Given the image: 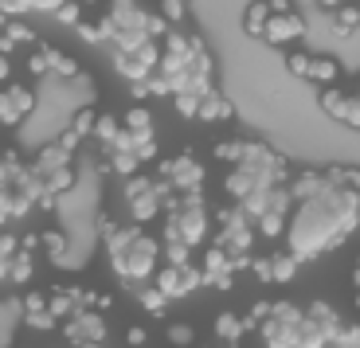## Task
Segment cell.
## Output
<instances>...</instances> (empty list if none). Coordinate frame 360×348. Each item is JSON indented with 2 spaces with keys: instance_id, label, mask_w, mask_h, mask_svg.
I'll return each instance as SVG.
<instances>
[{
  "instance_id": "obj_27",
  "label": "cell",
  "mask_w": 360,
  "mask_h": 348,
  "mask_svg": "<svg viewBox=\"0 0 360 348\" xmlns=\"http://www.w3.org/2000/svg\"><path fill=\"white\" fill-rule=\"evenodd\" d=\"M36 239H39V250H44L51 262H59L67 254V235L59 231V227H44V231H36Z\"/></svg>"
},
{
  "instance_id": "obj_9",
  "label": "cell",
  "mask_w": 360,
  "mask_h": 348,
  "mask_svg": "<svg viewBox=\"0 0 360 348\" xmlns=\"http://www.w3.org/2000/svg\"><path fill=\"white\" fill-rule=\"evenodd\" d=\"M157 176L169 184L172 196H184V192H204L207 169L196 153H176V157H165V161L157 165Z\"/></svg>"
},
{
  "instance_id": "obj_25",
  "label": "cell",
  "mask_w": 360,
  "mask_h": 348,
  "mask_svg": "<svg viewBox=\"0 0 360 348\" xmlns=\"http://www.w3.org/2000/svg\"><path fill=\"white\" fill-rule=\"evenodd\" d=\"M247 153H251V137H227V141L216 145V161H224L227 169H231V165L243 161Z\"/></svg>"
},
{
  "instance_id": "obj_39",
  "label": "cell",
  "mask_w": 360,
  "mask_h": 348,
  "mask_svg": "<svg viewBox=\"0 0 360 348\" xmlns=\"http://www.w3.org/2000/svg\"><path fill=\"white\" fill-rule=\"evenodd\" d=\"M172 102H176V114L180 117H196L200 98H192V94H172Z\"/></svg>"
},
{
  "instance_id": "obj_40",
  "label": "cell",
  "mask_w": 360,
  "mask_h": 348,
  "mask_svg": "<svg viewBox=\"0 0 360 348\" xmlns=\"http://www.w3.org/2000/svg\"><path fill=\"white\" fill-rule=\"evenodd\" d=\"M27 4H32V16H55L63 0H27Z\"/></svg>"
},
{
  "instance_id": "obj_34",
  "label": "cell",
  "mask_w": 360,
  "mask_h": 348,
  "mask_svg": "<svg viewBox=\"0 0 360 348\" xmlns=\"http://www.w3.org/2000/svg\"><path fill=\"white\" fill-rule=\"evenodd\" d=\"M94 117H98V110H94V106L75 110V117H71V134H79L82 141H86V137L94 134Z\"/></svg>"
},
{
  "instance_id": "obj_4",
  "label": "cell",
  "mask_w": 360,
  "mask_h": 348,
  "mask_svg": "<svg viewBox=\"0 0 360 348\" xmlns=\"http://www.w3.org/2000/svg\"><path fill=\"white\" fill-rule=\"evenodd\" d=\"M102 36L110 47H126V44H141V39H161L169 32L161 12H149L141 0H106L98 12Z\"/></svg>"
},
{
  "instance_id": "obj_17",
  "label": "cell",
  "mask_w": 360,
  "mask_h": 348,
  "mask_svg": "<svg viewBox=\"0 0 360 348\" xmlns=\"http://www.w3.org/2000/svg\"><path fill=\"white\" fill-rule=\"evenodd\" d=\"M20 317H24L27 329H55V325H59V317L51 313V302H47L44 290H32V294L24 297V309H20Z\"/></svg>"
},
{
  "instance_id": "obj_13",
  "label": "cell",
  "mask_w": 360,
  "mask_h": 348,
  "mask_svg": "<svg viewBox=\"0 0 360 348\" xmlns=\"http://www.w3.org/2000/svg\"><path fill=\"white\" fill-rule=\"evenodd\" d=\"M32 110H36V90L27 82H4L0 86V125L4 129H16Z\"/></svg>"
},
{
  "instance_id": "obj_32",
  "label": "cell",
  "mask_w": 360,
  "mask_h": 348,
  "mask_svg": "<svg viewBox=\"0 0 360 348\" xmlns=\"http://www.w3.org/2000/svg\"><path fill=\"white\" fill-rule=\"evenodd\" d=\"M122 129H129V134H153V114L137 102V106H129L122 114Z\"/></svg>"
},
{
  "instance_id": "obj_7",
  "label": "cell",
  "mask_w": 360,
  "mask_h": 348,
  "mask_svg": "<svg viewBox=\"0 0 360 348\" xmlns=\"http://www.w3.org/2000/svg\"><path fill=\"white\" fill-rule=\"evenodd\" d=\"M212 219H216V239L212 243H219V247H224L231 259H239V262L251 259L255 243H259V231H255L251 215H247L239 204H224Z\"/></svg>"
},
{
  "instance_id": "obj_29",
  "label": "cell",
  "mask_w": 360,
  "mask_h": 348,
  "mask_svg": "<svg viewBox=\"0 0 360 348\" xmlns=\"http://www.w3.org/2000/svg\"><path fill=\"white\" fill-rule=\"evenodd\" d=\"M329 16H333V27L341 32V36H352V32H360V8L352 4V0H345L341 8H333Z\"/></svg>"
},
{
  "instance_id": "obj_8",
  "label": "cell",
  "mask_w": 360,
  "mask_h": 348,
  "mask_svg": "<svg viewBox=\"0 0 360 348\" xmlns=\"http://www.w3.org/2000/svg\"><path fill=\"white\" fill-rule=\"evenodd\" d=\"M110 63H114V75L126 79L129 86H134V82H145L157 71V63H161V39H141V44L114 47V51H110Z\"/></svg>"
},
{
  "instance_id": "obj_47",
  "label": "cell",
  "mask_w": 360,
  "mask_h": 348,
  "mask_svg": "<svg viewBox=\"0 0 360 348\" xmlns=\"http://www.w3.org/2000/svg\"><path fill=\"white\" fill-rule=\"evenodd\" d=\"M352 286L360 290V259H356V270H352Z\"/></svg>"
},
{
  "instance_id": "obj_12",
  "label": "cell",
  "mask_w": 360,
  "mask_h": 348,
  "mask_svg": "<svg viewBox=\"0 0 360 348\" xmlns=\"http://www.w3.org/2000/svg\"><path fill=\"white\" fill-rule=\"evenodd\" d=\"M247 262H239V259H231L219 243H212V247L204 250V262H200V274H204V286H212V290H231V282H235V274L243 270Z\"/></svg>"
},
{
  "instance_id": "obj_45",
  "label": "cell",
  "mask_w": 360,
  "mask_h": 348,
  "mask_svg": "<svg viewBox=\"0 0 360 348\" xmlns=\"http://www.w3.org/2000/svg\"><path fill=\"white\" fill-rule=\"evenodd\" d=\"M75 348H106V340H82V344H75Z\"/></svg>"
},
{
  "instance_id": "obj_41",
  "label": "cell",
  "mask_w": 360,
  "mask_h": 348,
  "mask_svg": "<svg viewBox=\"0 0 360 348\" xmlns=\"http://www.w3.org/2000/svg\"><path fill=\"white\" fill-rule=\"evenodd\" d=\"M145 340H149V333H145V329H141V325H134V329H129V333H126V344H129V348H141V344H145Z\"/></svg>"
},
{
  "instance_id": "obj_22",
  "label": "cell",
  "mask_w": 360,
  "mask_h": 348,
  "mask_svg": "<svg viewBox=\"0 0 360 348\" xmlns=\"http://www.w3.org/2000/svg\"><path fill=\"white\" fill-rule=\"evenodd\" d=\"M306 321H309V325H317V329H321L325 337L333 340V333L341 329V313H337L329 302H321V297H317V302H309V305H306Z\"/></svg>"
},
{
  "instance_id": "obj_31",
  "label": "cell",
  "mask_w": 360,
  "mask_h": 348,
  "mask_svg": "<svg viewBox=\"0 0 360 348\" xmlns=\"http://www.w3.org/2000/svg\"><path fill=\"white\" fill-rule=\"evenodd\" d=\"M117 134H122V117H114L110 110H98V117H94V134L90 137H94L98 145H110Z\"/></svg>"
},
{
  "instance_id": "obj_28",
  "label": "cell",
  "mask_w": 360,
  "mask_h": 348,
  "mask_svg": "<svg viewBox=\"0 0 360 348\" xmlns=\"http://www.w3.org/2000/svg\"><path fill=\"white\" fill-rule=\"evenodd\" d=\"M266 20H270L266 0H255V4H247V12H243V32H247L251 39H262V27H266Z\"/></svg>"
},
{
  "instance_id": "obj_24",
  "label": "cell",
  "mask_w": 360,
  "mask_h": 348,
  "mask_svg": "<svg viewBox=\"0 0 360 348\" xmlns=\"http://www.w3.org/2000/svg\"><path fill=\"white\" fill-rule=\"evenodd\" d=\"M349 102H352V94L349 90H341V86H325L321 90V110L329 117H337V122H345V114H349Z\"/></svg>"
},
{
  "instance_id": "obj_49",
  "label": "cell",
  "mask_w": 360,
  "mask_h": 348,
  "mask_svg": "<svg viewBox=\"0 0 360 348\" xmlns=\"http://www.w3.org/2000/svg\"><path fill=\"white\" fill-rule=\"evenodd\" d=\"M356 8H360V0H356Z\"/></svg>"
},
{
  "instance_id": "obj_10",
  "label": "cell",
  "mask_w": 360,
  "mask_h": 348,
  "mask_svg": "<svg viewBox=\"0 0 360 348\" xmlns=\"http://www.w3.org/2000/svg\"><path fill=\"white\" fill-rule=\"evenodd\" d=\"M286 67L294 79H306L314 82V86H341L345 71H341V63L333 59V55H309V51H290L286 55Z\"/></svg>"
},
{
  "instance_id": "obj_46",
  "label": "cell",
  "mask_w": 360,
  "mask_h": 348,
  "mask_svg": "<svg viewBox=\"0 0 360 348\" xmlns=\"http://www.w3.org/2000/svg\"><path fill=\"white\" fill-rule=\"evenodd\" d=\"M82 8H102V4H106V0H79Z\"/></svg>"
},
{
  "instance_id": "obj_18",
  "label": "cell",
  "mask_w": 360,
  "mask_h": 348,
  "mask_svg": "<svg viewBox=\"0 0 360 348\" xmlns=\"http://www.w3.org/2000/svg\"><path fill=\"white\" fill-rule=\"evenodd\" d=\"M36 32L24 24V20H4L0 24V51L4 55H16V47H36Z\"/></svg>"
},
{
  "instance_id": "obj_44",
  "label": "cell",
  "mask_w": 360,
  "mask_h": 348,
  "mask_svg": "<svg viewBox=\"0 0 360 348\" xmlns=\"http://www.w3.org/2000/svg\"><path fill=\"white\" fill-rule=\"evenodd\" d=\"M314 4H317V8H325V12H333V8H341L345 0H314Z\"/></svg>"
},
{
  "instance_id": "obj_11",
  "label": "cell",
  "mask_w": 360,
  "mask_h": 348,
  "mask_svg": "<svg viewBox=\"0 0 360 348\" xmlns=\"http://www.w3.org/2000/svg\"><path fill=\"white\" fill-rule=\"evenodd\" d=\"M153 286L161 290L169 302H180V297H188L192 290L204 286V274H200V262H161L153 274Z\"/></svg>"
},
{
  "instance_id": "obj_35",
  "label": "cell",
  "mask_w": 360,
  "mask_h": 348,
  "mask_svg": "<svg viewBox=\"0 0 360 348\" xmlns=\"http://www.w3.org/2000/svg\"><path fill=\"white\" fill-rule=\"evenodd\" d=\"M16 247H20V239L8 231V227H0V282H8V259H12Z\"/></svg>"
},
{
  "instance_id": "obj_15",
  "label": "cell",
  "mask_w": 360,
  "mask_h": 348,
  "mask_svg": "<svg viewBox=\"0 0 360 348\" xmlns=\"http://www.w3.org/2000/svg\"><path fill=\"white\" fill-rule=\"evenodd\" d=\"M63 337L71 340V344H82V340H106V317H102V309L82 305L79 313H71V317L63 321Z\"/></svg>"
},
{
  "instance_id": "obj_14",
  "label": "cell",
  "mask_w": 360,
  "mask_h": 348,
  "mask_svg": "<svg viewBox=\"0 0 360 348\" xmlns=\"http://www.w3.org/2000/svg\"><path fill=\"white\" fill-rule=\"evenodd\" d=\"M306 32H309V24L302 20V12H297V8H290V12H270L266 27H262V44H270V47H290V44H297V39H306Z\"/></svg>"
},
{
  "instance_id": "obj_2",
  "label": "cell",
  "mask_w": 360,
  "mask_h": 348,
  "mask_svg": "<svg viewBox=\"0 0 360 348\" xmlns=\"http://www.w3.org/2000/svg\"><path fill=\"white\" fill-rule=\"evenodd\" d=\"M98 231H102V247H106L110 270L126 286H134V282H153L157 266H161V239L157 235H145V227H137V224H117L110 215L98 219Z\"/></svg>"
},
{
  "instance_id": "obj_21",
  "label": "cell",
  "mask_w": 360,
  "mask_h": 348,
  "mask_svg": "<svg viewBox=\"0 0 360 348\" xmlns=\"http://www.w3.org/2000/svg\"><path fill=\"white\" fill-rule=\"evenodd\" d=\"M47 79L75 82V79H82V67H79V63H75L67 51H59V47L47 44Z\"/></svg>"
},
{
  "instance_id": "obj_16",
  "label": "cell",
  "mask_w": 360,
  "mask_h": 348,
  "mask_svg": "<svg viewBox=\"0 0 360 348\" xmlns=\"http://www.w3.org/2000/svg\"><path fill=\"white\" fill-rule=\"evenodd\" d=\"M251 266H255V278H259V282H278V286H282V282H294V274H297L302 262L282 247V250L262 254V259H251Z\"/></svg>"
},
{
  "instance_id": "obj_3",
  "label": "cell",
  "mask_w": 360,
  "mask_h": 348,
  "mask_svg": "<svg viewBox=\"0 0 360 348\" xmlns=\"http://www.w3.org/2000/svg\"><path fill=\"white\" fill-rule=\"evenodd\" d=\"M290 176H294V165L278 149H270L266 141H251V153L227 169L224 196L227 204H243V200H251L255 192H262L270 184H290Z\"/></svg>"
},
{
  "instance_id": "obj_1",
  "label": "cell",
  "mask_w": 360,
  "mask_h": 348,
  "mask_svg": "<svg viewBox=\"0 0 360 348\" xmlns=\"http://www.w3.org/2000/svg\"><path fill=\"white\" fill-rule=\"evenodd\" d=\"M360 227V192H345V188H325L314 200H297L286 224V250L297 262L325 259L329 250L345 247L349 235Z\"/></svg>"
},
{
  "instance_id": "obj_43",
  "label": "cell",
  "mask_w": 360,
  "mask_h": 348,
  "mask_svg": "<svg viewBox=\"0 0 360 348\" xmlns=\"http://www.w3.org/2000/svg\"><path fill=\"white\" fill-rule=\"evenodd\" d=\"M266 8L270 12H290L294 8V0H266Z\"/></svg>"
},
{
  "instance_id": "obj_23",
  "label": "cell",
  "mask_w": 360,
  "mask_h": 348,
  "mask_svg": "<svg viewBox=\"0 0 360 348\" xmlns=\"http://www.w3.org/2000/svg\"><path fill=\"white\" fill-rule=\"evenodd\" d=\"M247 329H251V321H247V317H239V313H219V321H216V333H219V340H224V344H239Z\"/></svg>"
},
{
  "instance_id": "obj_38",
  "label": "cell",
  "mask_w": 360,
  "mask_h": 348,
  "mask_svg": "<svg viewBox=\"0 0 360 348\" xmlns=\"http://www.w3.org/2000/svg\"><path fill=\"white\" fill-rule=\"evenodd\" d=\"M333 340H337V344H345V348H360V325L341 321V329L333 333Z\"/></svg>"
},
{
  "instance_id": "obj_36",
  "label": "cell",
  "mask_w": 360,
  "mask_h": 348,
  "mask_svg": "<svg viewBox=\"0 0 360 348\" xmlns=\"http://www.w3.org/2000/svg\"><path fill=\"white\" fill-rule=\"evenodd\" d=\"M165 16V24H184L188 20V0H161V8H157Z\"/></svg>"
},
{
  "instance_id": "obj_33",
  "label": "cell",
  "mask_w": 360,
  "mask_h": 348,
  "mask_svg": "<svg viewBox=\"0 0 360 348\" xmlns=\"http://www.w3.org/2000/svg\"><path fill=\"white\" fill-rule=\"evenodd\" d=\"M165 340H169L172 348H192L196 344V329H192L188 321H172V325H165Z\"/></svg>"
},
{
  "instance_id": "obj_37",
  "label": "cell",
  "mask_w": 360,
  "mask_h": 348,
  "mask_svg": "<svg viewBox=\"0 0 360 348\" xmlns=\"http://www.w3.org/2000/svg\"><path fill=\"white\" fill-rule=\"evenodd\" d=\"M55 20H59V24H67V27H75L82 20V4H79V0H63V4H59V12H55Z\"/></svg>"
},
{
  "instance_id": "obj_20",
  "label": "cell",
  "mask_w": 360,
  "mask_h": 348,
  "mask_svg": "<svg viewBox=\"0 0 360 348\" xmlns=\"http://www.w3.org/2000/svg\"><path fill=\"white\" fill-rule=\"evenodd\" d=\"M196 117H200V122H231L235 106H231V98H224V94H219V90H207V94H200Z\"/></svg>"
},
{
  "instance_id": "obj_6",
  "label": "cell",
  "mask_w": 360,
  "mask_h": 348,
  "mask_svg": "<svg viewBox=\"0 0 360 348\" xmlns=\"http://www.w3.org/2000/svg\"><path fill=\"white\" fill-rule=\"evenodd\" d=\"M122 200H126V212H129V224L145 227L153 224L157 215H165V204L172 200L169 184H165L161 176H145V172H134V176H126V184H122Z\"/></svg>"
},
{
  "instance_id": "obj_26",
  "label": "cell",
  "mask_w": 360,
  "mask_h": 348,
  "mask_svg": "<svg viewBox=\"0 0 360 348\" xmlns=\"http://www.w3.org/2000/svg\"><path fill=\"white\" fill-rule=\"evenodd\" d=\"M126 290H129V294H134L149 313H165V305H169V297H165L161 290L153 286V282H134V286H126Z\"/></svg>"
},
{
  "instance_id": "obj_42",
  "label": "cell",
  "mask_w": 360,
  "mask_h": 348,
  "mask_svg": "<svg viewBox=\"0 0 360 348\" xmlns=\"http://www.w3.org/2000/svg\"><path fill=\"white\" fill-rule=\"evenodd\" d=\"M4 82H12V55L0 51V86H4Z\"/></svg>"
},
{
  "instance_id": "obj_5",
  "label": "cell",
  "mask_w": 360,
  "mask_h": 348,
  "mask_svg": "<svg viewBox=\"0 0 360 348\" xmlns=\"http://www.w3.org/2000/svg\"><path fill=\"white\" fill-rule=\"evenodd\" d=\"M207 231H212V212H207L204 192H184V196H172L165 204L161 239H180L196 250L207 243Z\"/></svg>"
},
{
  "instance_id": "obj_19",
  "label": "cell",
  "mask_w": 360,
  "mask_h": 348,
  "mask_svg": "<svg viewBox=\"0 0 360 348\" xmlns=\"http://www.w3.org/2000/svg\"><path fill=\"white\" fill-rule=\"evenodd\" d=\"M47 302H51L55 317H59V321H67L71 313H79L82 305H86V290H79V286H55L51 294H47Z\"/></svg>"
},
{
  "instance_id": "obj_30",
  "label": "cell",
  "mask_w": 360,
  "mask_h": 348,
  "mask_svg": "<svg viewBox=\"0 0 360 348\" xmlns=\"http://www.w3.org/2000/svg\"><path fill=\"white\" fill-rule=\"evenodd\" d=\"M325 176H329V184H333V188L360 192V169H352V165H329V169H325Z\"/></svg>"
},
{
  "instance_id": "obj_48",
  "label": "cell",
  "mask_w": 360,
  "mask_h": 348,
  "mask_svg": "<svg viewBox=\"0 0 360 348\" xmlns=\"http://www.w3.org/2000/svg\"><path fill=\"white\" fill-rule=\"evenodd\" d=\"M0 161H4V153H0Z\"/></svg>"
}]
</instances>
